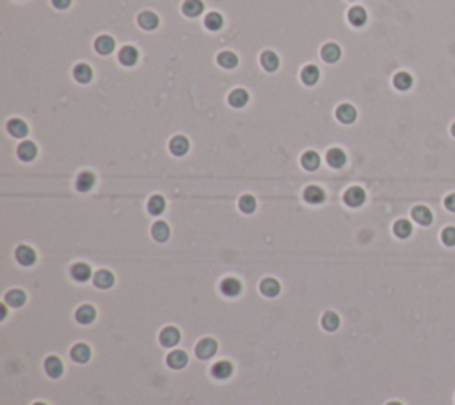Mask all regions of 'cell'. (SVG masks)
Here are the masks:
<instances>
[{"label": "cell", "mask_w": 455, "mask_h": 405, "mask_svg": "<svg viewBox=\"0 0 455 405\" xmlns=\"http://www.w3.org/2000/svg\"><path fill=\"white\" fill-rule=\"evenodd\" d=\"M364 199H366V194H364V190L361 187H350V188H347V192L343 194V201H345V205L350 208L361 207V205L364 202Z\"/></svg>", "instance_id": "1"}, {"label": "cell", "mask_w": 455, "mask_h": 405, "mask_svg": "<svg viewBox=\"0 0 455 405\" xmlns=\"http://www.w3.org/2000/svg\"><path fill=\"white\" fill-rule=\"evenodd\" d=\"M217 352V341L212 338H204L196 345V355L199 359H210Z\"/></svg>", "instance_id": "2"}, {"label": "cell", "mask_w": 455, "mask_h": 405, "mask_svg": "<svg viewBox=\"0 0 455 405\" xmlns=\"http://www.w3.org/2000/svg\"><path fill=\"white\" fill-rule=\"evenodd\" d=\"M180 331L176 329V327H173V326H169V327H166V329H162L160 331V334H158V340H160V343L164 345V347H175V345H178V341H180Z\"/></svg>", "instance_id": "3"}, {"label": "cell", "mask_w": 455, "mask_h": 405, "mask_svg": "<svg viewBox=\"0 0 455 405\" xmlns=\"http://www.w3.org/2000/svg\"><path fill=\"white\" fill-rule=\"evenodd\" d=\"M45 372H47L50 377H54V379L61 377L62 372H64L62 361L57 357V355H50V357H47L45 359Z\"/></svg>", "instance_id": "4"}, {"label": "cell", "mask_w": 455, "mask_h": 405, "mask_svg": "<svg viewBox=\"0 0 455 405\" xmlns=\"http://www.w3.org/2000/svg\"><path fill=\"white\" fill-rule=\"evenodd\" d=\"M221 292L224 293L226 297H237L238 293L242 292V282L235 277H226L224 281L221 282Z\"/></svg>", "instance_id": "5"}, {"label": "cell", "mask_w": 455, "mask_h": 405, "mask_svg": "<svg viewBox=\"0 0 455 405\" xmlns=\"http://www.w3.org/2000/svg\"><path fill=\"white\" fill-rule=\"evenodd\" d=\"M16 260H18V263H22L23 267H30V265H34V261H36V253H34L32 247L20 246L18 249H16Z\"/></svg>", "instance_id": "6"}, {"label": "cell", "mask_w": 455, "mask_h": 405, "mask_svg": "<svg viewBox=\"0 0 455 405\" xmlns=\"http://www.w3.org/2000/svg\"><path fill=\"white\" fill-rule=\"evenodd\" d=\"M304 199L310 205H320L325 199V192L320 187H317V185H310V187L304 188Z\"/></svg>", "instance_id": "7"}, {"label": "cell", "mask_w": 455, "mask_h": 405, "mask_svg": "<svg viewBox=\"0 0 455 405\" xmlns=\"http://www.w3.org/2000/svg\"><path fill=\"white\" fill-rule=\"evenodd\" d=\"M325 160H327V164L333 167V169H340V167L345 166L347 156H345V153H343L340 148H333V149H329V151H327V155H325Z\"/></svg>", "instance_id": "8"}, {"label": "cell", "mask_w": 455, "mask_h": 405, "mask_svg": "<svg viewBox=\"0 0 455 405\" xmlns=\"http://www.w3.org/2000/svg\"><path fill=\"white\" fill-rule=\"evenodd\" d=\"M356 109H354L352 105H349V103H343V105H340L338 109H336V117H338V121H342V123L345 125H350L356 121Z\"/></svg>", "instance_id": "9"}, {"label": "cell", "mask_w": 455, "mask_h": 405, "mask_svg": "<svg viewBox=\"0 0 455 405\" xmlns=\"http://www.w3.org/2000/svg\"><path fill=\"white\" fill-rule=\"evenodd\" d=\"M411 215L420 226H429L432 222V212L427 207H423V205H418V207L412 208Z\"/></svg>", "instance_id": "10"}, {"label": "cell", "mask_w": 455, "mask_h": 405, "mask_svg": "<svg viewBox=\"0 0 455 405\" xmlns=\"http://www.w3.org/2000/svg\"><path fill=\"white\" fill-rule=\"evenodd\" d=\"M137 59H139V52L132 45H127V47H123L119 50V62L123 66H134L137 62Z\"/></svg>", "instance_id": "11"}, {"label": "cell", "mask_w": 455, "mask_h": 405, "mask_svg": "<svg viewBox=\"0 0 455 405\" xmlns=\"http://www.w3.org/2000/svg\"><path fill=\"white\" fill-rule=\"evenodd\" d=\"M75 318H77V322L82 323V326H88V323H91L93 320L96 318V309L93 308V306H89V304L80 306V308L77 309V313H75Z\"/></svg>", "instance_id": "12"}, {"label": "cell", "mask_w": 455, "mask_h": 405, "mask_svg": "<svg viewBox=\"0 0 455 405\" xmlns=\"http://www.w3.org/2000/svg\"><path fill=\"white\" fill-rule=\"evenodd\" d=\"M16 153H18L20 160H23V162H30V160L36 158V155H37V148H36V144H34V142L25 141V142H22V144L18 146Z\"/></svg>", "instance_id": "13"}, {"label": "cell", "mask_w": 455, "mask_h": 405, "mask_svg": "<svg viewBox=\"0 0 455 405\" xmlns=\"http://www.w3.org/2000/svg\"><path fill=\"white\" fill-rule=\"evenodd\" d=\"M169 149H171L173 155L183 156L187 151H189V141H187V137H183V135H176V137H173L171 142H169Z\"/></svg>", "instance_id": "14"}, {"label": "cell", "mask_w": 455, "mask_h": 405, "mask_svg": "<svg viewBox=\"0 0 455 405\" xmlns=\"http://www.w3.org/2000/svg\"><path fill=\"white\" fill-rule=\"evenodd\" d=\"M114 47H116V41H114L110 36H107V34L100 36L98 39L95 41V50L102 55H109L110 52H114Z\"/></svg>", "instance_id": "15"}, {"label": "cell", "mask_w": 455, "mask_h": 405, "mask_svg": "<svg viewBox=\"0 0 455 405\" xmlns=\"http://www.w3.org/2000/svg\"><path fill=\"white\" fill-rule=\"evenodd\" d=\"M69 355H71L73 361H77V362H88V361H89V357H91V348H89L86 343H77V345H75V347L71 348Z\"/></svg>", "instance_id": "16"}, {"label": "cell", "mask_w": 455, "mask_h": 405, "mask_svg": "<svg viewBox=\"0 0 455 405\" xmlns=\"http://www.w3.org/2000/svg\"><path fill=\"white\" fill-rule=\"evenodd\" d=\"M260 292L265 297H276L281 292V285L274 277H265L260 282Z\"/></svg>", "instance_id": "17"}, {"label": "cell", "mask_w": 455, "mask_h": 405, "mask_svg": "<svg viewBox=\"0 0 455 405\" xmlns=\"http://www.w3.org/2000/svg\"><path fill=\"white\" fill-rule=\"evenodd\" d=\"M95 181H96L95 174L89 173V171H84V173L78 174L77 183H75V185H77V190L78 192H89L93 187H95Z\"/></svg>", "instance_id": "18"}, {"label": "cell", "mask_w": 455, "mask_h": 405, "mask_svg": "<svg viewBox=\"0 0 455 405\" xmlns=\"http://www.w3.org/2000/svg\"><path fill=\"white\" fill-rule=\"evenodd\" d=\"M93 281H95L96 288L107 290V288H110V286L114 285V274L112 272H109V270H98L95 274V277H93Z\"/></svg>", "instance_id": "19"}, {"label": "cell", "mask_w": 455, "mask_h": 405, "mask_svg": "<svg viewBox=\"0 0 455 405\" xmlns=\"http://www.w3.org/2000/svg\"><path fill=\"white\" fill-rule=\"evenodd\" d=\"M187 362H189V357H187V354L183 350H173L171 354L168 355V364L175 370L185 368Z\"/></svg>", "instance_id": "20"}, {"label": "cell", "mask_w": 455, "mask_h": 405, "mask_svg": "<svg viewBox=\"0 0 455 405\" xmlns=\"http://www.w3.org/2000/svg\"><path fill=\"white\" fill-rule=\"evenodd\" d=\"M137 22L144 30H153V29H157L158 27V16L155 15V13H151V11H144V13L139 15Z\"/></svg>", "instance_id": "21"}, {"label": "cell", "mask_w": 455, "mask_h": 405, "mask_svg": "<svg viewBox=\"0 0 455 405\" xmlns=\"http://www.w3.org/2000/svg\"><path fill=\"white\" fill-rule=\"evenodd\" d=\"M8 130L16 139H22L29 134V127H27V123L23 119H11L8 123Z\"/></svg>", "instance_id": "22"}, {"label": "cell", "mask_w": 455, "mask_h": 405, "mask_svg": "<svg viewBox=\"0 0 455 405\" xmlns=\"http://www.w3.org/2000/svg\"><path fill=\"white\" fill-rule=\"evenodd\" d=\"M233 373V364H231L230 361H219L214 364V368H212V375L215 377V379H228V377Z\"/></svg>", "instance_id": "23"}, {"label": "cell", "mask_w": 455, "mask_h": 405, "mask_svg": "<svg viewBox=\"0 0 455 405\" xmlns=\"http://www.w3.org/2000/svg\"><path fill=\"white\" fill-rule=\"evenodd\" d=\"M228 101H230V105L235 107V109H240V107H244L245 103L249 101V94L245 89H235L230 93V96H228Z\"/></svg>", "instance_id": "24"}, {"label": "cell", "mask_w": 455, "mask_h": 405, "mask_svg": "<svg viewBox=\"0 0 455 405\" xmlns=\"http://www.w3.org/2000/svg\"><path fill=\"white\" fill-rule=\"evenodd\" d=\"M318 78H320V71H318V68L313 64L306 66V68L301 71V80L306 84V86H315V84L318 82Z\"/></svg>", "instance_id": "25"}, {"label": "cell", "mask_w": 455, "mask_h": 405, "mask_svg": "<svg viewBox=\"0 0 455 405\" xmlns=\"http://www.w3.org/2000/svg\"><path fill=\"white\" fill-rule=\"evenodd\" d=\"M320 55H322V59H324L325 62H336L340 59V55H342V50H340L338 45L327 43V45H324V47H322Z\"/></svg>", "instance_id": "26"}, {"label": "cell", "mask_w": 455, "mask_h": 405, "mask_svg": "<svg viewBox=\"0 0 455 405\" xmlns=\"http://www.w3.org/2000/svg\"><path fill=\"white\" fill-rule=\"evenodd\" d=\"M260 64L263 66V69H267V71H276L277 66H279V57H277L274 52L267 50L262 54V57H260Z\"/></svg>", "instance_id": "27"}, {"label": "cell", "mask_w": 455, "mask_h": 405, "mask_svg": "<svg viewBox=\"0 0 455 405\" xmlns=\"http://www.w3.org/2000/svg\"><path fill=\"white\" fill-rule=\"evenodd\" d=\"M71 275L77 279L78 282H86L91 277V267L88 263H75L71 267Z\"/></svg>", "instance_id": "28"}, {"label": "cell", "mask_w": 455, "mask_h": 405, "mask_svg": "<svg viewBox=\"0 0 455 405\" xmlns=\"http://www.w3.org/2000/svg\"><path fill=\"white\" fill-rule=\"evenodd\" d=\"M301 164L306 171H315V169H318V166H320V156H318V153H315V151H306L301 156Z\"/></svg>", "instance_id": "29"}, {"label": "cell", "mask_w": 455, "mask_h": 405, "mask_svg": "<svg viewBox=\"0 0 455 405\" xmlns=\"http://www.w3.org/2000/svg\"><path fill=\"white\" fill-rule=\"evenodd\" d=\"M203 8L204 6L201 0H187L185 4L182 6V11L187 16H190V18H196V16H199L203 13Z\"/></svg>", "instance_id": "30"}, {"label": "cell", "mask_w": 455, "mask_h": 405, "mask_svg": "<svg viewBox=\"0 0 455 405\" xmlns=\"http://www.w3.org/2000/svg\"><path fill=\"white\" fill-rule=\"evenodd\" d=\"M73 76L80 84H88L93 78V69L88 64H77L73 69Z\"/></svg>", "instance_id": "31"}, {"label": "cell", "mask_w": 455, "mask_h": 405, "mask_svg": "<svg viewBox=\"0 0 455 405\" xmlns=\"http://www.w3.org/2000/svg\"><path fill=\"white\" fill-rule=\"evenodd\" d=\"M166 210V199L162 195H151L148 201V212L151 215H160Z\"/></svg>", "instance_id": "32"}, {"label": "cell", "mask_w": 455, "mask_h": 405, "mask_svg": "<svg viewBox=\"0 0 455 405\" xmlns=\"http://www.w3.org/2000/svg\"><path fill=\"white\" fill-rule=\"evenodd\" d=\"M25 293L22 292V290H11V292L6 293V302L9 304V306H13V308H20V306H23L25 304Z\"/></svg>", "instance_id": "33"}, {"label": "cell", "mask_w": 455, "mask_h": 405, "mask_svg": "<svg viewBox=\"0 0 455 405\" xmlns=\"http://www.w3.org/2000/svg\"><path fill=\"white\" fill-rule=\"evenodd\" d=\"M349 22L352 23L354 27L364 25V23H366V11H364L363 8H359V6L352 8L349 11Z\"/></svg>", "instance_id": "34"}, {"label": "cell", "mask_w": 455, "mask_h": 405, "mask_svg": "<svg viewBox=\"0 0 455 405\" xmlns=\"http://www.w3.org/2000/svg\"><path fill=\"white\" fill-rule=\"evenodd\" d=\"M217 62H219V66H222V68L231 69L238 64V57L233 54V52H221V54L217 55Z\"/></svg>", "instance_id": "35"}, {"label": "cell", "mask_w": 455, "mask_h": 405, "mask_svg": "<svg viewBox=\"0 0 455 405\" xmlns=\"http://www.w3.org/2000/svg\"><path fill=\"white\" fill-rule=\"evenodd\" d=\"M151 235H153V238L157 242H166L169 238V226L162 221L155 222L153 228H151Z\"/></svg>", "instance_id": "36"}, {"label": "cell", "mask_w": 455, "mask_h": 405, "mask_svg": "<svg viewBox=\"0 0 455 405\" xmlns=\"http://www.w3.org/2000/svg\"><path fill=\"white\" fill-rule=\"evenodd\" d=\"M393 86L397 87L398 91H407L409 87L412 86V76L405 71H400L393 76Z\"/></svg>", "instance_id": "37"}, {"label": "cell", "mask_w": 455, "mask_h": 405, "mask_svg": "<svg viewBox=\"0 0 455 405\" xmlns=\"http://www.w3.org/2000/svg\"><path fill=\"white\" fill-rule=\"evenodd\" d=\"M393 233L398 236V238H407L409 235L412 233V226L409 221H405V219H400V221H397L393 224Z\"/></svg>", "instance_id": "38"}, {"label": "cell", "mask_w": 455, "mask_h": 405, "mask_svg": "<svg viewBox=\"0 0 455 405\" xmlns=\"http://www.w3.org/2000/svg\"><path fill=\"white\" fill-rule=\"evenodd\" d=\"M338 326H340V316L335 311L324 313V316H322V327L325 331H336Z\"/></svg>", "instance_id": "39"}, {"label": "cell", "mask_w": 455, "mask_h": 405, "mask_svg": "<svg viewBox=\"0 0 455 405\" xmlns=\"http://www.w3.org/2000/svg\"><path fill=\"white\" fill-rule=\"evenodd\" d=\"M222 23H224V20H222V16L219 13H210L204 18V27L208 30H219L222 27Z\"/></svg>", "instance_id": "40"}, {"label": "cell", "mask_w": 455, "mask_h": 405, "mask_svg": "<svg viewBox=\"0 0 455 405\" xmlns=\"http://www.w3.org/2000/svg\"><path fill=\"white\" fill-rule=\"evenodd\" d=\"M238 208H240L244 214H253L256 210V199L253 195H242L240 201H238Z\"/></svg>", "instance_id": "41"}, {"label": "cell", "mask_w": 455, "mask_h": 405, "mask_svg": "<svg viewBox=\"0 0 455 405\" xmlns=\"http://www.w3.org/2000/svg\"><path fill=\"white\" fill-rule=\"evenodd\" d=\"M441 240H443L444 246L453 247L455 246V228L453 226H448L441 231Z\"/></svg>", "instance_id": "42"}, {"label": "cell", "mask_w": 455, "mask_h": 405, "mask_svg": "<svg viewBox=\"0 0 455 405\" xmlns=\"http://www.w3.org/2000/svg\"><path fill=\"white\" fill-rule=\"evenodd\" d=\"M444 207H446V210H450L455 214V194H450L446 199H444Z\"/></svg>", "instance_id": "43"}, {"label": "cell", "mask_w": 455, "mask_h": 405, "mask_svg": "<svg viewBox=\"0 0 455 405\" xmlns=\"http://www.w3.org/2000/svg\"><path fill=\"white\" fill-rule=\"evenodd\" d=\"M52 4H54L57 9H66L69 4H71V0H52Z\"/></svg>", "instance_id": "44"}, {"label": "cell", "mask_w": 455, "mask_h": 405, "mask_svg": "<svg viewBox=\"0 0 455 405\" xmlns=\"http://www.w3.org/2000/svg\"><path fill=\"white\" fill-rule=\"evenodd\" d=\"M451 135H453V137H455V123L451 125Z\"/></svg>", "instance_id": "45"}, {"label": "cell", "mask_w": 455, "mask_h": 405, "mask_svg": "<svg viewBox=\"0 0 455 405\" xmlns=\"http://www.w3.org/2000/svg\"><path fill=\"white\" fill-rule=\"evenodd\" d=\"M388 405H402V403H400V401H390Z\"/></svg>", "instance_id": "46"}, {"label": "cell", "mask_w": 455, "mask_h": 405, "mask_svg": "<svg viewBox=\"0 0 455 405\" xmlns=\"http://www.w3.org/2000/svg\"><path fill=\"white\" fill-rule=\"evenodd\" d=\"M34 405H47V403H43V401H37V403H34Z\"/></svg>", "instance_id": "47"}]
</instances>
